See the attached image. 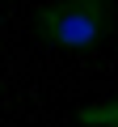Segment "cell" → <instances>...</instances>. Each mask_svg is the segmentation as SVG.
Returning <instances> with one entry per match:
<instances>
[{
	"label": "cell",
	"mask_w": 118,
	"mask_h": 127,
	"mask_svg": "<svg viewBox=\"0 0 118 127\" xmlns=\"http://www.w3.org/2000/svg\"><path fill=\"white\" fill-rule=\"evenodd\" d=\"M114 0H51L34 13V34L55 51H93L114 34Z\"/></svg>",
	"instance_id": "obj_1"
},
{
	"label": "cell",
	"mask_w": 118,
	"mask_h": 127,
	"mask_svg": "<svg viewBox=\"0 0 118 127\" xmlns=\"http://www.w3.org/2000/svg\"><path fill=\"white\" fill-rule=\"evenodd\" d=\"M76 123H80V127H118V93L105 97V102L80 106V110H76Z\"/></svg>",
	"instance_id": "obj_2"
}]
</instances>
